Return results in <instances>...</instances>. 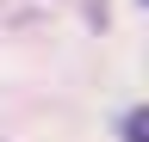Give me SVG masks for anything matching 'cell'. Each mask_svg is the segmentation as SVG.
I'll use <instances>...</instances> for the list:
<instances>
[{
    "instance_id": "obj_1",
    "label": "cell",
    "mask_w": 149,
    "mask_h": 142,
    "mask_svg": "<svg viewBox=\"0 0 149 142\" xmlns=\"http://www.w3.org/2000/svg\"><path fill=\"white\" fill-rule=\"evenodd\" d=\"M124 142H149V111H143V105H130V117H124Z\"/></svg>"
}]
</instances>
